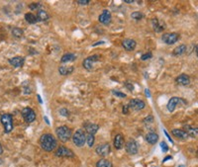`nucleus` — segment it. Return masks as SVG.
<instances>
[{"label": "nucleus", "mask_w": 198, "mask_h": 167, "mask_svg": "<svg viewBox=\"0 0 198 167\" xmlns=\"http://www.w3.org/2000/svg\"><path fill=\"white\" fill-rule=\"evenodd\" d=\"M40 144L45 151L51 152L57 148V140L55 136L50 134H45L40 138Z\"/></svg>", "instance_id": "obj_1"}, {"label": "nucleus", "mask_w": 198, "mask_h": 167, "mask_svg": "<svg viewBox=\"0 0 198 167\" xmlns=\"http://www.w3.org/2000/svg\"><path fill=\"white\" fill-rule=\"evenodd\" d=\"M55 133H57L58 138L63 143H67L68 140L73 136V131L68 126H60L59 128L55 129Z\"/></svg>", "instance_id": "obj_2"}, {"label": "nucleus", "mask_w": 198, "mask_h": 167, "mask_svg": "<svg viewBox=\"0 0 198 167\" xmlns=\"http://www.w3.org/2000/svg\"><path fill=\"white\" fill-rule=\"evenodd\" d=\"M1 124L3 125L4 131L6 134H9L13 130V118L10 114H3L0 117Z\"/></svg>", "instance_id": "obj_3"}, {"label": "nucleus", "mask_w": 198, "mask_h": 167, "mask_svg": "<svg viewBox=\"0 0 198 167\" xmlns=\"http://www.w3.org/2000/svg\"><path fill=\"white\" fill-rule=\"evenodd\" d=\"M73 141L75 145L78 146V148L83 146L84 143H86V135H85L84 131L82 130H77L73 135Z\"/></svg>", "instance_id": "obj_4"}, {"label": "nucleus", "mask_w": 198, "mask_h": 167, "mask_svg": "<svg viewBox=\"0 0 198 167\" xmlns=\"http://www.w3.org/2000/svg\"><path fill=\"white\" fill-rule=\"evenodd\" d=\"M179 40V35L177 33H166L161 37V41L166 45H174Z\"/></svg>", "instance_id": "obj_5"}, {"label": "nucleus", "mask_w": 198, "mask_h": 167, "mask_svg": "<svg viewBox=\"0 0 198 167\" xmlns=\"http://www.w3.org/2000/svg\"><path fill=\"white\" fill-rule=\"evenodd\" d=\"M22 117L25 122L30 124V123L34 122L35 119H36V113H35L31 108L27 107L22 110Z\"/></svg>", "instance_id": "obj_6"}, {"label": "nucleus", "mask_w": 198, "mask_h": 167, "mask_svg": "<svg viewBox=\"0 0 198 167\" xmlns=\"http://www.w3.org/2000/svg\"><path fill=\"white\" fill-rule=\"evenodd\" d=\"M55 156L58 157H73L74 153L69 148H65V146H59V148L55 150Z\"/></svg>", "instance_id": "obj_7"}, {"label": "nucleus", "mask_w": 198, "mask_h": 167, "mask_svg": "<svg viewBox=\"0 0 198 167\" xmlns=\"http://www.w3.org/2000/svg\"><path fill=\"white\" fill-rule=\"evenodd\" d=\"M125 148H126L127 152H128L129 154H131V155L137 154V152H138V149H139L138 143H137L134 139H130V140L127 141Z\"/></svg>", "instance_id": "obj_8"}, {"label": "nucleus", "mask_w": 198, "mask_h": 167, "mask_svg": "<svg viewBox=\"0 0 198 167\" xmlns=\"http://www.w3.org/2000/svg\"><path fill=\"white\" fill-rule=\"evenodd\" d=\"M99 59V55H91V57H88V58H86L84 60H83V67L85 69H87V70H91L93 68V63L96 62L97 60Z\"/></svg>", "instance_id": "obj_9"}, {"label": "nucleus", "mask_w": 198, "mask_h": 167, "mask_svg": "<svg viewBox=\"0 0 198 167\" xmlns=\"http://www.w3.org/2000/svg\"><path fill=\"white\" fill-rule=\"evenodd\" d=\"M182 103V104H186V101H184L183 99L178 98V97H172L169 99V103H167V110L169 111V112H174L175 107L177 106V104Z\"/></svg>", "instance_id": "obj_10"}, {"label": "nucleus", "mask_w": 198, "mask_h": 167, "mask_svg": "<svg viewBox=\"0 0 198 167\" xmlns=\"http://www.w3.org/2000/svg\"><path fill=\"white\" fill-rule=\"evenodd\" d=\"M129 108L131 109H134L136 111H140L142 109H144L145 108V103H144V101H142V100H139V99H132L130 102H129Z\"/></svg>", "instance_id": "obj_11"}, {"label": "nucleus", "mask_w": 198, "mask_h": 167, "mask_svg": "<svg viewBox=\"0 0 198 167\" xmlns=\"http://www.w3.org/2000/svg\"><path fill=\"white\" fill-rule=\"evenodd\" d=\"M110 150L111 148H110L109 143H103L96 148V153L99 154L100 156H106L110 153Z\"/></svg>", "instance_id": "obj_12"}, {"label": "nucleus", "mask_w": 198, "mask_h": 167, "mask_svg": "<svg viewBox=\"0 0 198 167\" xmlns=\"http://www.w3.org/2000/svg\"><path fill=\"white\" fill-rule=\"evenodd\" d=\"M99 22L103 25H109L111 23V14L108 10H103V12L99 15Z\"/></svg>", "instance_id": "obj_13"}, {"label": "nucleus", "mask_w": 198, "mask_h": 167, "mask_svg": "<svg viewBox=\"0 0 198 167\" xmlns=\"http://www.w3.org/2000/svg\"><path fill=\"white\" fill-rule=\"evenodd\" d=\"M122 45H123V48L128 50V52H132V50H134L136 49V45H137V43L135 40L133 39H126L123 41V43H122Z\"/></svg>", "instance_id": "obj_14"}, {"label": "nucleus", "mask_w": 198, "mask_h": 167, "mask_svg": "<svg viewBox=\"0 0 198 167\" xmlns=\"http://www.w3.org/2000/svg\"><path fill=\"white\" fill-rule=\"evenodd\" d=\"M25 62V58L22 57H15L11 59H9V63L14 67H22Z\"/></svg>", "instance_id": "obj_15"}, {"label": "nucleus", "mask_w": 198, "mask_h": 167, "mask_svg": "<svg viewBox=\"0 0 198 167\" xmlns=\"http://www.w3.org/2000/svg\"><path fill=\"white\" fill-rule=\"evenodd\" d=\"M171 134L174 135L176 139H183L185 140L186 139H188V135H187V133L185 131L183 130H178V129H174V130H172L171 131Z\"/></svg>", "instance_id": "obj_16"}, {"label": "nucleus", "mask_w": 198, "mask_h": 167, "mask_svg": "<svg viewBox=\"0 0 198 167\" xmlns=\"http://www.w3.org/2000/svg\"><path fill=\"white\" fill-rule=\"evenodd\" d=\"M175 81H176V83H178L179 85L187 86V85H189V83H190V78H189L188 75H186V74H180V75H178V76L176 77Z\"/></svg>", "instance_id": "obj_17"}, {"label": "nucleus", "mask_w": 198, "mask_h": 167, "mask_svg": "<svg viewBox=\"0 0 198 167\" xmlns=\"http://www.w3.org/2000/svg\"><path fill=\"white\" fill-rule=\"evenodd\" d=\"M113 143H114V146L116 149H121L122 146H123L124 144V138L122 135H117L114 138V140H113Z\"/></svg>", "instance_id": "obj_18"}, {"label": "nucleus", "mask_w": 198, "mask_h": 167, "mask_svg": "<svg viewBox=\"0 0 198 167\" xmlns=\"http://www.w3.org/2000/svg\"><path fill=\"white\" fill-rule=\"evenodd\" d=\"M146 140L148 141L150 144H155L156 141L159 140V135L154 133V131H151V133H149L146 135Z\"/></svg>", "instance_id": "obj_19"}, {"label": "nucleus", "mask_w": 198, "mask_h": 167, "mask_svg": "<svg viewBox=\"0 0 198 167\" xmlns=\"http://www.w3.org/2000/svg\"><path fill=\"white\" fill-rule=\"evenodd\" d=\"M98 130H99V126L96 124H88L85 126V131H87L88 135H94L96 133H97Z\"/></svg>", "instance_id": "obj_20"}, {"label": "nucleus", "mask_w": 198, "mask_h": 167, "mask_svg": "<svg viewBox=\"0 0 198 167\" xmlns=\"http://www.w3.org/2000/svg\"><path fill=\"white\" fill-rule=\"evenodd\" d=\"M186 49H187V48L185 45H180L172 50V54L175 55V57H177V55H182L183 54H185Z\"/></svg>", "instance_id": "obj_21"}, {"label": "nucleus", "mask_w": 198, "mask_h": 167, "mask_svg": "<svg viewBox=\"0 0 198 167\" xmlns=\"http://www.w3.org/2000/svg\"><path fill=\"white\" fill-rule=\"evenodd\" d=\"M25 20L29 24H36L39 22V20L37 18V15H35L33 13H26L25 14Z\"/></svg>", "instance_id": "obj_22"}, {"label": "nucleus", "mask_w": 198, "mask_h": 167, "mask_svg": "<svg viewBox=\"0 0 198 167\" xmlns=\"http://www.w3.org/2000/svg\"><path fill=\"white\" fill-rule=\"evenodd\" d=\"M152 23H153V27H154V30L156 32H158V33H160V32H161L162 30L165 29V26L164 25H161V23H160V21L156 18H155V19H153L152 20Z\"/></svg>", "instance_id": "obj_23"}, {"label": "nucleus", "mask_w": 198, "mask_h": 167, "mask_svg": "<svg viewBox=\"0 0 198 167\" xmlns=\"http://www.w3.org/2000/svg\"><path fill=\"white\" fill-rule=\"evenodd\" d=\"M37 18L39 21L43 22V21H47V20L50 18L48 12H46L45 10H39L38 13H37Z\"/></svg>", "instance_id": "obj_24"}, {"label": "nucleus", "mask_w": 198, "mask_h": 167, "mask_svg": "<svg viewBox=\"0 0 198 167\" xmlns=\"http://www.w3.org/2000/svg\"><path fill=\"white\" fill-rule=\"evenodd\" d=\"M74 67L73 66H60L59 68V72L62 75H68L70 73H73Z\"/></svg>", "instance_id": "obj_25"}, {"label": "nucleus", "mask_w": 198, "mask_h": 167, "mask_svg": "<svg viewBox=\"0 0 198 167\" xmlns=\"http://www.w3.org/2000/svg\"><path fill=\"white\" fill-rule=\"evenodd\" d=\"M75 58H77L75 54H73L72 53H68V54H64L63 55V58H62V59H60V62H62L63 63H64V62H73V60H74Z\"/></svg>", "instance_id": "obj_26"}, {"label": "nucleus", "mask_w": 198, "mask_h": 167, "mask_svg": "<svg viewBox=\"0 0 198 167\" xmlns=\"http://www.w3.org/2000/svg\"><path fill=\"white\" fill-rule=\"evenodd\" d=\"M96 167H113V165L107 159H100L96 163Z\"/></svg>", "instance_id": "obj_27"}, {"label": "nucleus", "mask_w": 198, "mask_h": 167, "mask_svg": "<svg viewBox=\"0 0 198 167\" xmlns=\"http://www.w3.org/2000/svg\"><path fill=\"white\" fill-rule=\"evenodd\" d=\"M185 131L187 133V135L190 136H197L198 135V129L192 128V126H185Z\"/></svg>", "instance_id": "obj_28"}, {"label": "nucleus", "mask_w": 198, "mask_h": 167, "mask_svg": "<svg viewBox=\"0 0 198 167\" xmlns=\"http://www.w3.org/2000/svg\"><path fill=\"white\" fill-rule=\"evenodd\" d=\"M12 35L15 38H20L23 35V30L20 28H13L12 29Z\"/></svg>", "instance_id": "obj_29"}, {"label": "nucleus", "mask_w": 198, "mask_h": 167, "mask_svg": "<svg viewBox=\"0 0 198 167\" xmlns=\"http://www.w3.org/2000/svg\"><path fill=\"white\" fill-rule=\"evenodd\" d=\"M86 143H87V144H88L89 148H91V146H93V144H94V135H87V136H86Z\"/></svg>", "instance_id": "obj_30"}, {"label": "nucleus", "mask_w": 198, "mask_h": 167, "mask_svg": "<svg viewBox=\"0 0 198 167\" xmlns=\"http://www.w3.org/2000/svg\"><path fill=\"white\" fill-rule=\"evenodd\" d=\"M131 17L135 19V20H141V19H143L144 17V15L142 12H139V11H136V12H133L131 15Z\"/></svg>", "instance_id": "obj_31"}, {"label": "nucleus", "mask_w": 198, "mask_h": 167, "mask_svg": "<svg viewBox=\"0 0 198 167\" xmlns=\"http://www.w3.org/2000/svg\"><path fill=\"white\" fill-rule=\"evenodd\" d=\"M161 150L164 151V152H166V151L169 150V146H167V144L165 143V141L161 143Z\"/></svg>", "instance_id": "obj_32"}, {"label": "nucleus", "mask_w": 198, "mask_h": 167, "mask_svg": "<svg viewBox=\"0 0 198 167\" xmlns=\"http://www.w3.org/2000/svg\"><path fill=\"white\" fill-rule=\"evenodd\" d=\"M39 7H40V4L39 3H32V4H30V6H29V8L31 9V10L38 9Z\"/></svg>", "instance_id": "obj_33"}, {"label": "nucleus", "mask_w": 198, "mask_h": 167, "mask_svg": "<svg viewBox=\"0 0 198 167\" xmlns=\"http://www.w3.org/2000/svg\"><path fill=\"white\" fill-rule=\"evenodd\" d=\"M152 58V54L151 53H148V54H143L142 55V60H146V59H149Z\"/></svg>", "instance_id": "obj_34"}, {"label": "nucleus", "mask_w": 198, "mask_h": 167, "mask_svg": "<svg viewBox=\"0 0 198 167\" xmlns=\"http://www.w3.org/2000/svg\"><path fill=\"white\" fill-rule=\"evenodd\" d=\"M113 94L116 95V96H119V97H123V98L126 97V94L120 92V91H113Z\"/></svg>", "instance_id": "obj_35"}, {"label": "nucleus", "mask_w": 198, "mask_h": 167, "mask_svg": "<svg viewBox=\"0 0 198 167\" xmlns=\"http://www.w3.org/2000/svg\"><path fill=\"white\" fill-rule=\"evenodd\" d=\"M77 3L79 4V5H87V4L90 3V1H89V0H83V1H80V0H78V1H77Z\"/></svg>", "instance_id": "obj_36"}, {"label": "nucleus", "mask_w": 198, "mask_h": 167, "mask_svg": "<svg viewBox=\"0 0 198 167\" xmlns=\"http://www.w3.org/2000/svg\"><path fill=\"white\" fill-rule=\"evenodd\" d=\"M62 115H64V116H68V112L67 111V109H62L60 110V112H59Z\"/></svg>", "instance_id": "obj_37"}, {"label": "nucleus", "mask_w": 198, "mask_h": 167, "mask_svg": "<svg viewBox=\"0 0 198 167\" xmlns=\"http://www.w3.org/2000/svg\"><path fill=\"white\" fill-rule=\"evenodd\" d=\"M127 88H128L129 90H133L134 89V86L133 85H132V84H130V83H127Z\"/></svg>", "instance_id": "obj_38"}, {"label": "nucleus", "mask_w": 198, "mask_h": 167, "mask_svg": "<svg viewBox=\"0 0 198 167\" xmlns=\"http://www.w3.org/2000/svg\"><path fill=\"white\" fill-rule=\"evenodd\" d=\"M128 108H129V106H124V107H123V113L124 114L128 113Z\"/></svg>", "instance_id": "obj_39"}, {"label": "nucleus", "mask_w": 198, "mask_h": 167, "mask_svg": "<svg viewBox=\"0 0 198 167\" xmlns=\"http://www.w3.org/2000/svg\"><path fill=\"white\" fill-rule=\"evenodd\" d=\"M171 158H172V157H171V156H170V155H169V156H167V157H165V158L164 159V161H162V162H165V161H166V160H169V159H171Z\"/></svg>", "instance_id": "obj_40"}, {"label": "nucleus", "mask_w": 198, "mask_h": 167, "mask_svg": "<svg viewBox=\"0 0 198 167\" xmlns=\"http://www.w3.org/2000/svg\"><path fill=\"white\" fill-rule=\"evenodd\" d=\"M124 2L128 3V4H131V3H133V2H134V0H125Z\"/></svg>", "instance_id": "obj_41"}, {"label": "nucleus", "mask_w": 198, "mask_h": 167, "mask_svg": "<svg viewBox=\"0 0 198 167\" xmlns=\"http://www.w3.org/2000/svg\"><path fill=\"white\" fill-rule=\"evenodd\" d=\"M195 53H196V55H197V58H198V45L195 47Z\"/></svg>", "instance_id": "obj_42"}, {"label": "nucleus", "mask_w": 198, "mask_h": 167, "mask_svg": "<svg viewBox=\"0 0 198 167\" xmlns=\"http://www.w3.org/2000/svg\"><path fill=\"white\" fill-rule=\"evenodd\" d=\"M2 153H3V148H2L1 143H0V154H2Z\"/></svg>", "instance_id": "obj_43"}, {"label": "nucleus", "mask_w": 198, "mask_h": 167, "mask_svg": "<svg viewBox=\"0 0 198 167\" xmlns=\"http://www.w3.org/2000/svg\"><path fill=\"white\" fill-rule=\"evenodd\" d=\"M145 92H146V95H148V96H149V97H150V91L146 89V91H145Z\"/></svg>", "instance_id": "obj_44"}, {"label": "nucleus", "mask_w": 198, "mask_h": 167, "mask_svg": "<svg viewBox=\"0 0 198 167\" xmlns=\"http://www.w3.org/2000/svg\"><path fill=\"white\" fill-rule=\"evenodd\" d=\"M3 163V159H1V158H0V165H1Z\"/></svg>", "instance_id": "obj_45"}, {"label": "nucleus", "mask_w": 198, "mask_h": 167, "mask_svg": "<svg viewBox=\"0 0 198 167\" xmlns=\"http://www.w3.org/2000/svg\"><path fill=\"white\" fill-rule=\"evenodd\" d=\"M197 156H198V152H197Z\"/></svg>", "instance_id": "obj_46"}]
</instances>
